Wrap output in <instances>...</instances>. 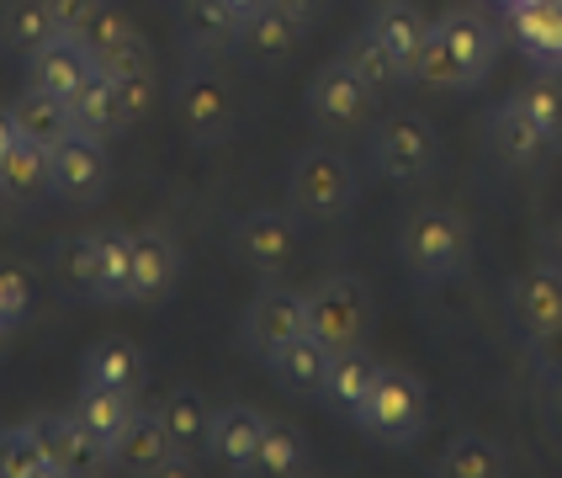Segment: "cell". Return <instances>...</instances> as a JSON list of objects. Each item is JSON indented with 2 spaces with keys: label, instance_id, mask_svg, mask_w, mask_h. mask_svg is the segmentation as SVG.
I'll return each mask as SVG.
<instances>
[{
  "label": "cell",
  "instance_id": "2",
  "mask_svg": "<svg viewBox=\"0 0 562 478\" xmlns=\"http://www.w3.org/2000/svg\"><path fill=\"white\" fill-rule=\"evenodd\" d=\"M398 255H404L414 282H425V287L451 282V277L468 271V260H472V229L451 208H419L398 229Z\"/></svg>",
  "mask_w": 562,
  "mask_h": 478
},
{
  "label": "cell",
  "instance_id": "51",
  "mask_svg": "<svg viewBox=\"0 0 562 478\" xmlns=\"http://www.w3.org/2000/svg\"><path fill=\"white\" fill-rule=\"evenodd\" d=\"M552 266H558V271H562V260H552Z\"/></svg>",
  "mask_w": 562,
  "mask_h": 478
},
{
  "label": "cell",
  "instance_id": "14",
  "mask_svg": "<svg viewBox=\"0 0 562 478\" xmlns=\"http://www.w3.org/2000/svg\"><path fill=\"white\" fill-rule=\"evenodd\" d=\"M181 277V245L165 229L133 234V271H127V303H155Z\"/></svg>",
  "mask_w": 562,
  "mask_h": 478
},
{
  "label": "cell",
  "instance_id": "20",
  "mask_svg": "<svg viewBox=\"0 0 562 478\" xmlns=\"http://www.w3.org/2000/svg\"><path fill=\"white\" fill-rule=\"evenodd\" d=\"M515 43L541 69H562V0H515L509 5Z\"/></svg>",
  "mask_w": 562,
  "mask_h": 478
},
{
  "label": "cell",
  "instance_id": "15",
  "mask_svg": "<svg viewBox=\"0 0 562 478\" xmlns=\"http://www.w3.org/2000/svg\"><path fill=\"white\" fill-rule=\"evenodd\" d=\"M488 149H494L509 170H531V165H541L547 155H558V144L531 123V112H526L515 96L488 112Z\"/></svg>",
  "mask_w": 562,
  "mask_h": 478
},
{
  "label": "cell",
  "instance_id": "7",
  "mask_svg": "<svg viewBox=\"0 0 562 478\" xmlns=\"http://www.w3.org/2000/svg\"><path fill=\"white\" fill-rule=\"evenodd\" d=\"M303 324L313 341H324L329 351L361 346L367 324H372V292L356 277H324L303 292Z\"/></svg>",
  "mask_w": 562,
  "mask_h": 478
},
{
  "label": "cell",
  "instance_id": "46",
  "mask_svg": "<svg viewBox=\"0 0 562 478\" xmlns=\"http://www.w3.org/2000/svg\"><path fill=\"white\" fill-rule=\"evenodd\" d=\"M228 5H234V11H239V16H245V22H250L255 11H266V5H271V0H228Z\"/></svg>",
  "mask_w": 562,
  "mask_h": 478
},
{
  "label": "cell",
  "instance_id": "47",
  "mask_svg": "<svg viewBox=\"0 0 562 478\" xmlns=\"http://www.w3.org/2000/svg\"><path fill=\"white\" fill-rule=\"evenodd\" d=\"M547 251H552V260H562V219L552 223V234H547Z\"/></svg>",
  "mask_w": 562,
  "mask_h": 478
},
{
  "label": "cell",
  "instance_id": "35",
  "mask_svg": "<svg viewBox=\"0 0 562 478\" xmlns=\"http://www.w3.org/2000/svg\"><path fill=\"white\" fill-rule=\"evenodd\" d=\"M48 474H54V463H48V446L37 436V420L0 431V478H48Z\"/></svg>",
  "mask_w": 562,
  "mask_h": 478
},
{
  "label": "cell",
  "instance_id": "8",
  "mask_svg": "<svg viewBox=\"0 0 562 478\" xmlns=\"http://www.w3.org/2000/svg\"><path fill=\"white\" fill-rule=\"evenodd\" d=\"M112 187V159L106 144L91 133H69L48 149V197L64 208H91Z\"/></svg>",
  "mask_w": 562,
  "mask_h": 478
},
{
  "label": "cell",
  "instance_id": "10",
  "mask_svg": "<svg viewBox=\"0 0 562 478\" xmlns=\"http://www.w3.org/2000/svg\"><path fill=\"white\" fill-rule=\"evenodd\" d=\"M234 255L260 271V277H277L281 266L297 255V219L281 213V208H255L234 223Z\"/></svg>",
  "mask_w": 562,
  "mask_h": 478
},
{
  "label": "cell",
  "instance_id": "6",
  "mask_svg": "<svg viewBox=\"0 0 562 478\" xmlns=\"http://www.w3.org/2000/svg\"><path fill=\"white\" fill-rule=\"evenodd\" d=\"M176 118L187 127L191 144L213 149L234 133V118H239V101H234V86L218 69V59H191L176 80Z\"/></svg>",
  "mask_w": 562,
  "mask_h": 478
},
{
  "label": "cell",
  "instance_id": "43",
  "mask_svg": "<svg viewBox=\"0 0 562 478\" xmlns=\"http://www.w3.org/2000/svg\"><path fill=\"white\" fill-rule=\"evenodd\" d=\"M48 11H54V22H59L64 32H80L95 11H101V0H48Z\"/></svg>",
  "mask_w": 562,
  "mask_h": 478
},
{
  "label": "cell",
  "instance_id": "32",
  "mask_svg": "<svg viewBox=\"0 0 562 478\" xmlns=\"http://www.w3.org/2000/svg\"><path fill=\"white\" fill-rule=\"evenodd\" d=\"M303 468H308V446H303V436H297L292 425L266 420V431H260V442H255V457H250L245 474L286 478V474H303Z\"/></svg>",
  "mask_w": 562,
  "mask_h": 478
},
{
  "label": "cell",
  "instance_id": "39",
  "mask_svg": "<svg viewBox=\"0 0 562 478\" xmlns=\"http://www.w3.org/2000/svg\"><path fill=\"white\" fill-rule=\"evenodd\" d=\"M95 69H101V75H112V80H117V75H133V69H155V48H149V37H144V32L133 27L117 48H106V54L95 59Z\"/></svg>",
  "mask_w": 562,
  "mask_h": 478
},
{
  "label": "cell",
  "instance_id": "3",
  "mask_svg": "<svg viewBox=\"0 0 562 478\" xmlns=\"http://www.w3.org/2000/svg\"><path fill=\"white\" fill-rule=\"evenodd\" d=\"M356 425L382 446H414L430 425V393L408 367H376L372 388L356 410Z\"/></svg>",
  "mask_w": 562,
  "mask_h": 478
},
{
  "label": "cell",
  "instance_id": "30",
  "mask_svg": "<svg viewBox=\"0 0 562 478\" xmlns=\"http://www.w3.org/2000/svg\"><path fill=\"white\" fill-rule=\"evenodd\" d=\"M11 118H16V127H22V138L43 144V149H54L59 138L75 133L69 101H59V96H48V91H32V86L11 101Z\"/></svg>",
  "mask_w": 562,
  "mask_h": 478
},
{
  "label": "cell",
  "instance_id": "33",
  "mask_svg": "<svg viewBox=\"0 0 562 478\" xmlns=\"http://www.w3.org/2000/svg\"><path fill=\"white\" fill-rule=\"evenodd\" d=\"M340 59L350 64V69H356V75H361L376 96H387L393 86H404V69H398V59H393V54L376 43L372 27L350 32V37H345V48H340Z\"/></svg>",
  "mask_w": 562,
  "mask_h": 478
},
{
  "label": "cell",
  "instance_id": "38",
  "mask_svg": "<svg viewBox=\"0 0 562 478\" xmlns=\"http://www.w3.org/2000/svg\"><path fill=\"white\" fill-rule=\"evenodd\" d=\"M127 32H133V22H127V16L117 11V5H112V0H101V11H95L91 22L75 32V37H80V43L91 48V59H101L106 48H117V43H123Z\"/></svg>",
  "mask_w": 562,
  "mask_h": 478
},
{
  "label": "cell",
  "instance_id": "17",
  "mask_svg": "<svg viewBox=\"0 0 562 478\" xmlns=\"http://www.w3.org/2000/svg\"><path fill=\"white\" fill-rule=\"evenodd\" d=\"M509 319L520 324V335L536 341L541 330L562 324V271L558 266H531L509 282Z\"/></svg>",
  "mask_w": 562,
  "mask_h": 478
},
{
  "label": "cell",
  "instance_id": "26",
  "mask_svg": "<svg viewBox=\"0 0 562 478\" xmlns=\"http://www.w3.org/2000/svg\"><path fill=\"white\" fill-rule=\"evenodd\" d=\"M69 118H75V133H91V138H117L127 127V112H123V96H117V80L95 69L91 80L80 91L69 96Z\"/></svg>",
  "mask_w": 562,
  "mask_h": 478
},
{
  "label": "cell",
  "instance_id": "27",
  "mask_svg": "<svg viewBox=\"0 0 562 478\" xmlns=\"http://www.w3.org/2000/svg\"><path fill=\"white\" fill-rule=\"evenodd\" d=\"M48 197V149L32 144V138H16L5 155H0V202L11 208H32Z\"/></svg>",
  "mask_w": 562,
  "mask_h": 478
},
{
  "label": "cell",
  "instance_id": "28",
  "mask_svg": "<svg viewBox=\"0 0 562 478\" xmlns=\"http://www.w3.org/2000/svg\"><path fill=\"white\" fill-rule=\"evenodd\" d=\"M376 356H367L361 346H345V351H335L329 356V378H324V404L335 414H345V420H356V410H361V399H367V388H372V378H376Z\"/></svg>",
  "mask_w": 562,
  "mask_h": 478
},
{
  "label": "cell",
  "instance_id": "45",
  "mask_svg": "<svg viewBox=\"0 0 562 478\" xmlns=\"http://www.w3.org/2000/svg\"><path fill=\"white\" fill-rule=\"evenodd\" d=\"M16 138H22V127H16V118H11V107H0V155H5Z\"/></svg>",
  "mask_w": 562,
  "mask_h": 478
},
{
  "label": "cell",
  "instance_id": "36",
  "mask_svg": "<svg viewBox=\"0 0 562 478\" xmlns=\"http://www.w3.org/2000/svg\"><path fill=\"white\" fill-rule=\"evenodd\" d=\"M504 468H509V457L488 436H457L436 463V474H446V478H494Z\"/></svg>",
  "mask_w": 562,
  "mask_h": 478
},
{
  "label": "cell",
  "instance_id": "25",
  "mask_svg": "<svg viewBox=\"0 0 562 478\" xmlns=\"http://www.w3.org/2000/svg\"><path fill=\"white\" fill-rule=\"evenodd\" d=\"M297 43H303V27L277 11V5H266V11H255L245 32H239V54L255 64V69H281V64L297 54Z\"/></svg>",
  "mask_w": 562,
  "mask_h": 478
},
{
  "label": "cell",
  "instance_id": "19",
  "mask_svg": "<svg viewBox=\"0 0 562 478\" xmlns=\"http://www.w3.org/2000/svg\"><path fill=\"white\" fill-rule=\"evenodd\" d=\"M144 378H149V362L144 351L123 341V335H106L95 341L86 356H80V382H95V388H117V393H144Z\"/></svg>",
  "mask_w": 562,
  "mask_h": 478
},
{
  "label": "cell",
  "instance_id": "44",
  "mask_svg": "<svg viewBox=\"0 0 562 478\" xmlns=\"http://www.w3.org/2000/svg\"><path fill=\"white\" fill-rule=\"evenodd\" d=\"M271 5H277V11H286V16H292L303 32L318 27V22H324V11H329V0H271Z\"/></svg>",
  "mask_w": 562,
  "mask_h": 478
},
{
  "label": "cell",
  "instance_id": "34",
  "mask_svg": "<svg viewBox=\"0 0 562 478\" xmlns=\"http://www.w3.org/2000/svg\"><path fill=\"white\" fill-rule=\"evenodd\" d=\"M159 420L170 431V442L187 446V452H202L207 446V431H213V410L196 388H176L165 404H159Z\"/></svg>",
  "mask_w": 562,
  "mask_h": 478
},
{
  "label": "cell",
  "instance_id": "41",
  "mask_svg": "<svg viewBox=\"0 0 562 478\" xmlns=\"http://www.w3.org/2000/svg\"><path fill=\"white\" fill-rule=\"evenodd\" d=\"M117 96H123V112H127V127L144 123L155 112L159 101V80L155 69H133V75H117Z\"/></svg>",
  "mask_w": 562,
  "mask_h": 478
},
{
  "label": "cell",
  "instance_id": "49",
  "mask_svg": "<svg viewBox=\"0 0 562 478\" xmlns=\"http://www.w3.org/2000/svg\"><path fill=\"white\" fill-rule=\"evenodd\" d=\"M376 5H387V0H367V11H376Z\"/></svg>",
  "mask_w": 562,
  "mask_h": 478
},
{
  "label": "cell",
  "instance_id": "1",
  "mask_svg": "<svg viewBox=\"0 0 562 478\" xmlns=\"http://www.w3.org/2000/svg\"><path fill=\"white\" fill-rule=\"evenodd\" d=\"M494 64H499V32L488 27L477 11L457 5L440 22H430L425 54L414 64V80L436 86V91H472V86H483L494 75Z\"/></svg>",
  "mask_w": 562,
  "mask_h": 478
},
{
  "label": "cell",
  "instance_id": "52",
  "mask_svg": "<svg viewBox=\"0 0 562 478\" xmlns=\"http://www.w3.org/2000/svg\"><path fill=\"white\" fill-rule=\"evenodd\" d=\"M499 5H509V0H499Z\"/></svg>",
  "mask_w": 562,
  "mask_h": 478
},
{
  "label": "cell",
  "instance_id": "9",
  "mask_svg": "<svg viewBox=\"0 0 562 478\" xmlns=\"http://www.w3.org/2000/svg\"><path fill=\"white\" fill-rule=\"evenodd\" d=\"M372 112H376V91L345 59L324 64L308 80V118L324 133H350V127L367 123Z\"/></svg>",
  "mask_w": 562,
  "mask_h": 478
},
{
  "label": "cell",
  "instance_id": "42",
  "mask_svg": "<svg viewBox=\"0 0 562 478\" xmlns=\"http://www.w3.org/2000/svg\"><path fill=\"white\" fill-rule=\"evenodd\" d=\"M531 356H536V373H541V378L562 382V324H552V330H541V335H536Z\"/></svg>",
  "mask_w": 562,
  "mask_h": 478
},
{
  "label": "cell",
  "instance_id": "37",
  "mask_svg": "<svg viewBox=\"0 0 562 478\" xmlns=\"http://www.w3.org/2000/svg\"><path fill=\"white\" fill-rule=\"evenodd\" d=\"M515 101H520V107L531 112V123L541 127V133H547V138H552V144L562 149V80H558V75L547 69V75L526 80V86L515 91Z\"/></svg>",
  "mask_w": 562,
  "mask_h": 478
},
{
  "label": "cell",
  "instance_id": "21",
  "mask_svg": "<svg viewBox=\"0 0 562 478\" xmlns=\"http://www.w3.org/2000/svg\"><path fill=\"white\" fill-rule=\"evenodd\" d=\"M127 271H133V234L127 229H91V287L95 303H127Z\"/></svg>",
  "mask_w": 562,
  "mask_h": 478
},
{
  "label": "cell",
  "instance_id": "11",
  "mask_svg": "<svg viewBox=\"0 0 562 478\" xmlns=\"http://www.w3.org/2000/svg\"><path fill=\"white\" fill-rule=\"evenodd\" d=\"M37 436L48 446V463H54L59 478H91V474H106V468H112V452L75 420V410L69 414H37Z\"/></svg>",
  "mask_w": 562,
  "mask_h": 478
},
{
  "label": "cell",
  "instance_id": "12",
  "mask_svg": "<svg viewBox=\"0 0 562 478\" xmlns=\"http://www.w3.org/2000/svg\"><path fill=\"white\" fill-rule=\"evenodd\" d=\"M303 330L308 324H303V292L297 287H266L250 303V314H245V341H250V351L260 362H271Z\"/></svg>",
  "mask_w": 562,
  "mask_h": 478
},
{
  "label": "cell",
  "instance_id": "18",
  "mask_svg": "<svg viewBox=\"0 0 562 478\" xmlns=\"http://www.w3.org/2000/svg\"><path fill=\"white\" fill-rule=\"evenodd\" d=\"M367 27L376 32V43L398 59L404 69V80H414V64L425 54V37H430V16L414 5V0H387V5H376L372 16H367Z\"/></svg>",
  "mask_w": 562,
  "mask_h": 478
},
{
  "label": "cell",
  "instance_id": "5",
  "mask_svg": "<svg viewBox=\"0 0 562 478\" xmlns=\"http://www.w3.org/2000/svg\"><path fill=\"white\" fill-rule=\"evenodd\" d=\"M372 165L393 187H425L440 170V133L419 112H387L372 127Z\"/></svg>",
  "mask_w": 562,
  "mask_h": 478
},
{
  "label": "cell",
  "instance_id": "13",
  "mask_svg": "<svg viewBox=\"0 0 562 478\" xmlns=\"http://www.w3.org/2000/svg\"><path fill=\"white\" fill-rule=\"evenodd\" d=\"M91 75H95V59L75 32H59L54 43H43V48L27 59V86L32 91L59 96V101H69Z\"/></svg>",
  "mask_w": 562,
  "mask_h": 478
},
{
  "label": "cell",
  "instance_id": "40",
  "mask_svg": "<svg viewBox=\"0 0 562 478\" xmlns=\"http://www.w3.org/2000/svg\"><path fill=\"white\" fill-rule=\"evenodd\" d=\"M32 314V282L27 271H16V266H0V324L5 330H22Z\"/></svg>",
  "mask_w": 562,
  "mask_h": 478
},
{
  "label": "cell",
  "instance_id": "53",
  "mask_svg": "<svg viewBox=\"0 0 562 478\" xmlns=\"http://www.w3.org/2000/svg\"><path fill=\"white\" fill-rule=\"evenodd\" d=\"M509 5H515V0H509Z\"/></svg>",
  "mask_w": 562,
  "mask_h": 478
},
{
  "label": "cell",
  "instance_id": "4",
  "mask_svg": "<svg viewBox=\"0 0 562 478\" xmlns=\"http://www.w3.org/2000/svg\"><path fill=\"white\" fill-rule=\"evenodd\" d=\"M356 197H361V176H356V165L340 149L308 144L303 155H292V170H286V202H292V213L335 223L356 208Z\"/></svg>",
  "mask_w": 562,
  "mask_h": 478
},
{
  "label": "cell",
  "instance_id": "50",
  "mask_svg": "<svg viewBox=\"0 0 562 478\" xmlns=\"http://www.w3.org/2000/svg\"><path fill=\"white\" fill-rule=\"evenodd\" d=\"M5 5H11V0H0V11H5Z\"/></svg>",
  "mask_w": 562,
  "mask_h": 478
},
{
  "label": "cell",
  "instance_id": "24",
  "mask_svg": "<svg viewBox=\"0 0 562 478\" xmlns=\"http://www.w3.org/2000/svg\"><path fill=\"white\" fill-rule=\"evenodd\" d=\"M260 431H266V414L250 410V404H223V410H213V431H207V452H213V463L234 468V474H245V468H250V457H255Z\"/></svg>",
  "mask_w": 562,
  "mask_h": 478
},
{
  "label": "cell",
  "instance_id": "22",
  "mask_svg": "<svg viewBox=\"0 0 562 478\" xmlns=\"http://www.w3.org/2000/svg\"><path fill=\"white\" fill-rule=\"evenodd\" d=\"M170 452H176V442H170L159 410H133L123 436L112 442V468H123V474H159V463Z\"/></svg>",
  "mask_w": 562,
  "mask_h": 478
},
{
  "label": "cell",
  "instance_id": "23",
  "mask_svg": "<svg viewBox=\"0 0 562 478\" xmlns=\"http://www.w3.org/2000/svg\"><path fill=\"white\" fill-rule=\"evenodd\" d=\"M329 356H335V351L324 346V341H313L308 330H303V335H292L266 367L277 373V382L286 388V393L318 399V393H324V378H329Z\"/></svg>",
  "mask_w": 562,
  "mask_h": 478
},
{
  "label": "cell",
  "instance_id": "31",
  "mask_svg": "<svg viewBox=\"0 0 562 478\" xmlns=\"http://www.w3.org/2000/svg\"><path fill=\"white\" fill-rule=\"evenodd\" d=\"M75 420L91 431L95 442L112 452V442L123 436V425L133 420V393H117V388H95V382H80V399H75Z\"/></svg>",
  "mask_w": 562,
  "mask_h": 478
},
{
  "label": "cell",
  "instance_id": "48",
  "mask_svg": "<svg viewBox=\"0 0 562 478\" xmlns=\"http://www.w3.org/2000/svg\"><path fill=\"white\" fill-rule=\"evenodd\" d=\"M5 335H11V330H5V324H0V351H5Z\"/></svg>",
  "mask_w": 562,
  "mask_h": 478
},
{
  "label": "cell",
  "instance_id": "16",
  "mask_svg": "<svg viewBox=\"0 0 562 478\" xmlns=\"http://www.w3.org/2000/svg\"><path fill=\"white\" fill-rule=\"evenodd\" d=\"M239 32H245V16L228 0H181V37H187L191 59L239 54Z\"/></svg>",
  "mask_w": 562,
  "mask_h": 478
},
{
  "label": "cell",
  "instance_id": "29",
  "mask_svg": "<svg viewBox=\"0 0 562 478\" xmlns=\"http://www.w3.org/2000/svg\"><path fill=\"white\" fill-rule=\"evenodd\" d=\"M59 22H54V11H48V0H11L5 11H0V48L5 54H16V59H32L43 43H54L59 37Z\"/></svg>",
  "mask_w": 562,
  "mask_h": 478
}]
</instances>
